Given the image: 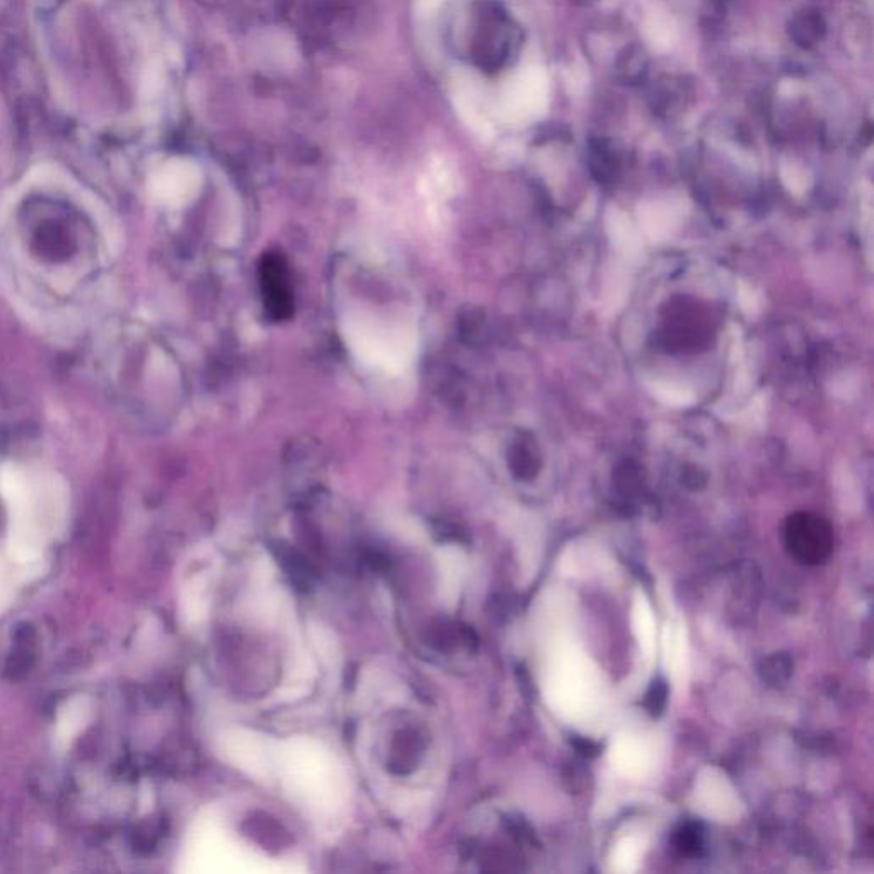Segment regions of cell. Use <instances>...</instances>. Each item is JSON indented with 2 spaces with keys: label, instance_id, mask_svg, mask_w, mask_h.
<instances>
[{
  "label": "cell",
  "instance_id": "obj_1",
  "mask_svg": "<svg viewBox=\"0 0 874 874\" xmlns=\"http://www.w3.org/2000/svg\"><path fill=\"white\" fill-rule=\"evenodd\" d=\"M548 699L564 716L579 719L595 711L600 700V680L595 668L576 647H564L555 658Z\"/></svg>",
  "mask_w": 874,
  "mask_h": 874
},
{
  "label": "cell",
  "instance_id": "obj_2",
  "mask_svg": "<svg viewBox=\"0 0 874 874\" xmlns=\"http://www.w3.org/2000/svg\"><path fill=\"white\" fill-rule=\"evenodd\" d=\"M697 801L707 815L719 820H729L738 815V799L728 779L719 770L707 769L700 775L697 784Z\"/></svg>",
  "mask_w": 874,
  "mask_h": 874
},
{
  "label": "cell",
  "instance_id": "obj_3",
  "mask_svg": "<svg viewBox=\"0 0 874 874\" xmlns=\"http://www.w3.org/2000/svg\"><path fill=\"white\" fill-rule=\"evenodd\" d=\"M197 181V171L185 161H171L161 168L154 178V190L166 200H180L187 195Z\"/></svg>",
  "mask_w": 874,
  "mask_h": 874
},
{
  "label": "cell",
  "instance_id": "obj_4",
  "mask_svg": "<svg viewBox=\"0 0 874 874\" xmlns=\"http://www.w3.org/2000/svg\"><path fill=\"white\" fill-rule=\"evenodd\" d=\"M610 758L613 767L627 777H641L651 767V753L647 746L632 736L615 741Z\"/></svg>",
  "mask_w": 874,
  "mask_h": 874
},
{
  "label": "cell",
  "instance_id": "obj_5",
  "mask_svg": "<svg viewBox=\"0 0 874 874\" xmlns=\"http://www.w3.org/2000/svg\"><path fill=\"white\" fill-rule=\"evenodd\" d=\"M682 221V210L666 202H654L641 209V224L647 236L653 239L670 238Z\"/></svg>",
  "mask_w": 874,
  "mask_h": 874
},
{
  "label": "cell",
  "instance_id": "obj_6",
  "mask_svg": "<svg viewBox=\"0 0 874 874\" xmlns=\"http://www.w3.org/2000/svg\"><path fill=\"white\" fill-rule=\"evenodd\" d=\"M605 224L606 233L618 250L625 255H636L641 251V234L622 210L617 209V207L608 210Z\"/></svg>",
  "mask_w": 874,
  "mask_h": 874
},
{
  "label": "cell",
  "instance_id": "obj_7",
  "mask_svg": "<svg viewBox=\"0 0 874 874\" xmlns=\"http://www.w3.org/2000/svg\"><path fill=\"white\" fill-rule=\"evenodd\" d=\"M89 714L88 700L74 699L67 702V707L60 712L59 726H57V740L60 743H69L74 736L81 731Z\"/></svg>",
  "mask_w": 874,
  "mask_h": 874
},
{
  "label": "cell",
  "instance_id": "obj_8",
  "mask_svg": "<svg viewBox=\"0 0 874 874\" xmlns=\"http://www.w3.org/2000/svg\"><path fill=\"white\" fill-rule=\"evenodd\" d=\"M649 391L659 402L671 407H688L695 400L694 391L676 381H654L649 385Z\"/></svg>",
  "mask_w": 874,
  "mask_h": 874
},
{
  "label": "cell",
  "instance_id": "obj_9",
  "mask_svg": "<svg viewBox=\"0 0 874 874\" xmlns=\"http://www.w3.org/2000/svg\"><path fill=\"white\" fill-rule=\"evenodd\" d=\"M642 851H644V844H642L641 839L627 837V839L620 840L617 847H615V851H613L615 869L622 871V873L636 871Z\"/></svg>",
  "mask_w": 874,
  "mask_h": 874
},
{
  "label": "cell",
  "instance_id": "obj_10",
  "mask_svg": "<svg viewBox=\"0 0 874 874\" xmlns=\"http://www.w3.org/2000/svg\"><path fill=\"white\" fill-rule=\"evenodd\" d=\"M634 627L642 649L651 656L654 651V618L644 598H639L634 606Z\"/></svg>",
  "mask_w": 874,
  "mask_h": 874
},
{
  "label": "cell",
  "instance_id": "obj_11",
  "mask_svg": "<svg viewBox=\"0 0 874 874\" xmlns=\"http://www.w3.org/2000/svg\"><path fill=\"white\" fill-rule=\"evenodd\" d=\"M738 299H740L741 308L745 309L746 313H750V315H752V313H757L758 296L755 294L752 287L746 286V284L741 282Z\"/></svg>",
  "mask_w": 874,
  "mask_h": 874
}]
</instances>
